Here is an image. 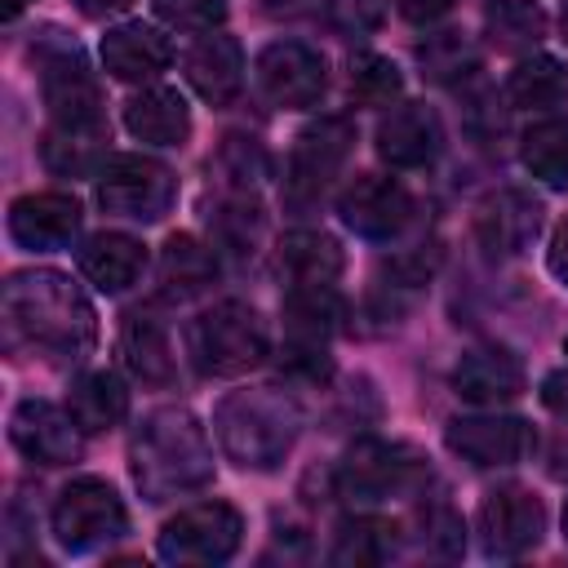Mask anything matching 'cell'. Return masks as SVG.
<instances>
[{
	"mask_svg": "<svg viewBox=\"0 0 568 568\" xmlns=\"http://www.w3.org/2000/svg\"><path fill=\"white\" fill-rule=\"evenodd\" d=\"M98 320L80 284L62 271H13L4 280V346L44 364H75L93 351Z\"/></svg>",
	"mask_w": 568,
	"mask_h": 568,
	"instance_id": "cell-1",
	"label": "cell"
},
{
	"mask_svg": "<svg viewBox=\"0 0 568 568\" xmlns=\"http://www.w3.org/2000/svg\"><path fill=\"white\" fill-rule=\"evenodd\" d=\"M129 466L146 501H169L213 479V444L191 408H160L138 426Z\"/></svg>",
	"mask_w": 568,
	"mask_h": 568,
	"instance_id": "cell-2",
	"label": "cell"
},
{
	"mask_svg": "<svg viewBox=\"0 0 568 568\" xmlns=\"http://www.w3.org/2000/svg\"><path fill=\"white\" fill-rule=\"evenodd\" d=\"M297 404L275 386H248L231 390L213 408V435L222 453L244 470H271L288 457L297 439Z\"/></svg>",
	"mask_w": 568,
	"mask_h": 568,
	"instance_id": "cell-3",
	"label": "cell"
},
{
	"mask_svg": "<svg viewBox=\"0 0 568 568\" xmlns=\"http://www.w3.org/2000/svg\"><path fill=\"white\" fill-rule=\"evenodd\" d=\"M266 324L244 302H217L186 324V355L204 377H240L266 359Z\"/></svg>",
	"mask_w": 568,
	"mask_h": 568,
	"instance_id": "cell-4",
	"label": "cell"
},
{
	"mask_svg": "<svg viewBox=\"0 0 568 568\" xmlns=\"http://www.w3.org/2000/svg\"><path fill=\"white\" fill-rule=\"evenodd\" d=\"M426 462L408 448V444H390V439H359L333 470V488L337 497H346L351 506H377L386 497H404L426 479Z\"/></svg>",
	"mask_w": 568,
	"mask_h": 568,
	"instance_id": "cell-5",
	"label": "cell"
},
{
	"mask_svg": "<svg viewBox=\"0 0 568 568\" xmlns=\"http://www.w3.org/2000/svg\"><path fill=\"white\" fill-rule=\"evenodd\" d=\"M31 53L40 67V89H44V106H49L53 124H106L102 120V89H98L75 40H67L62 31L49 27Z\"/></svg>",
	"mask_w": 568,
	"mask_h": 568,
	"instance_id": "cell-6",
	"label": "cell"
},
{
	"mask_svg": "<svg viewBox=\"0 0 568 568\" xmlns=\"http://www.w3.org/2000/svg\"><path fill=\"white\" fill-rule=\"evenodd\" d=\"M178 200V178L151 155H111L98 169V204L129 222H160Z\"/></svg>",
	"mask_w": 568,
	"mask_h": 568,
	"instance_id": "cell-7",
	"label": "cell"
},
{
	"mask_svg": "<svg viewBox=\"0 0 568 568\" xmlns=\"http://www.w3.org/2000/svg\"><path fill=\"white\" fill-rule=\"evenodd\" d=\"M129 532V510L124 501L115 497V488L98 475H84V479H71L58 501H53V537L84 555V550H98L115 537Z\"/></svg>",
	"mask_w": 568,
	"mask_h": 568,
	"instance_id": "cell-8",
	"label": "cell"
},
{
	"mask_svg": "<svg viewBox=\"0 0 568 568\" xmlns=\"http://www.w3.org/2000/svg\"><path fill=\"white\" fill-rule=\"evenodd\" d=\"M351 146H355V124L346 115H320L311 120L293 151H288V169H284V195L293 204H311L320 200L333 178L346 169L351 160Z\"/></svg>",
	"mask_w": 568,
	"mask_h": 568,
	"instance_id": "cell-9",
	"label": "cell"
},
{
	"mask_svg": "<svg viewBox=\"0 0 568 568\" xmlns=\"http://www.w3.org/2000/svg\"><path fill=\"white\" fill-rule=\"evenodd\" d=\"M244 519L226 501H200L178 510L160 528V559L169 564H226L240 550Z\"/></svg>",
	"mask_w": 568,
	"mask_h": 568,
	"instance_id": "cell-10",
	"label": "cell"
},
{
	"mask_svg": "<svg viewBox=\"0 0 568 568\" xmlns=\"http://www.w3.org/2000/svg\"><path fill=\"white\" fill-rule=\"evenodd\" d=\"M257 89L266 93V102L275 106H288V111H302V106H315L324 98V84H328V67L324 58L302 44V40H275L257 53Z\"/></svg>",
	"mask_w": 568,
	"mask_h": 568,
	"instance_id": "cell-11",
	"label": "cell"
},
{
	"mask_svg": "<svg viewBox=\"0 0 568 568\" xmlns=\"http://www.w3.org/2000/svg\"><path fill=\"white\" fill-rule=\"evenodd\" d=\"M475 532L484 555L497 559H515L524 550H532L546 532V510L528 488H497L484 497L479 515H475Z\"/></svg>",
	"mask_w": 568,
	"mask_h": 568,
	"instance_id": "cell-12",
	"label": "cell"
},
{
	"mask_svg": "<svg viewBox=\"0 0 568 568\" xmlns=\"http://www.w3.org/2000/svg\"><path fill=\"white\" fill-rule=\"evenodd\" d=\"M342 222L364 235V240H390L413 222V195L404 191V182L382 178V173H359L342 200H337Z\"/></svg>",
	"mask_w": 568,
	"mask_h": 568,
	"instance_id": "cell-13",
	"label": "cell"
},
{
	"mask_svg": "<svg viewBox=\"0 0 568 568\" xmlns=\"http://www.w3.org/2000/svg\"><path fill=\"white\" fill-rule=\"evenodd\" d=\"M448 453H457L470 466H515L532 453L537 435L524 417H453L444 426Z\"/></svg>",
	"mask_w": 568,
	"mask_h": 568,
	"instance_id": "cell-14",
	"label": "cell"
},
{
	"mask_svg": "<svg viewBox=\"0 0 568 568\" xmlns=\"http://www.w3.org/2000/svg\"><path fill=\"white\" fill-rule=\"evenodd\" d=\"M80 435L84 430L75 426V417L49 399H22L9 417V439L40 466H71L80 457Z\"/></svg>",
	"mask_w": 568,
	"mask_h": 568,
	"instance_id": "cell-15",
	"label": "cell"
},
{
	"mask_svg": "<svg viewBox=\"0 0 568 568\" xmlns=\"http://www.w3.org/2000/svg\"><path fill=\"white\" fill-rule=\"evenodd\" d=\"M541 231V204L528 191H493L475 209V240L488 257H515L524 253Z\"/></svg>",
	"mask_w": 568,
	"mask_h": 568,
	"instance_id": "cell-16",
	"label": "cell"
},
{
	"mask_svg": "<svg viewBox=\"0 0 568 568\" xmlns=\"http://www.w3.org/2000/svg\"><path fill=\"white\" fill-rule=\"evenodd\" d=\"M444 124L426 102H399L377 124V155L390 169H422L439 155Z\"/></svg>",
	"mask_w": 568,
	"mask_h": 568,
	"instance_id": "cell-17",
	"label": "cell"
},
{
	"mask_svg": "<svg viewBox=\"0 0 568 568\" xmlns=\"http://www.w3.org/2000/svg\"><path fill=\"white\" fill-rule=\"evenodd\" d=\"M80 231V204L75 195L62 191H40V195H18L9 204V235L22 248L49 253V248H67Z\"/></svg>",
	"mask_w": 568,
	"mask_h": 568,
	"instance_id": "cell-18",
	"label": "cell"
},
{
	"mask_svg": "<svg viewBox=\"0 0 568 568\" xmlns=\"http://www.w3.org/2000/svg\"><path fill=\"white\" fill-rule=\"evenodd\" d=\"M182 75L186 84L209 102V106H226L240 98L244 89V53L231 36H213L204 31L186 53H182Z\"/></svg>",
	"mask_w": 568,
	"mask_h": 568,
	"instance_id": "cell-19",
	"label": "cell"
},
{
	"mask_svg": "<svg viewBox=\"0 0 568 568\" xmlns=\"http://www.w3.org/2000/svg\"><path fill=\"white\" fill-rule=\"evenodd\" d=\"M453 390L479 408H497L524 395V364L506 346H475L453 368Z\"/></svg>",
	"mask_w": 568,
	"mask_h": 568,
	"instance_id": "cell-20",
	"label": "cell"
},
{
	"mask_svg": "<svg viewBox=\"0 0 568 568\" xmlns=\"http://www.w3.org/2000/svg\"><path fill=\"white\" fill-rule=\"evenodd\" d=\"M173 62V44L151 22H120L102 36V67L115 80H151Z\"/></svg>",
	"mask_w": 568,
	"mask_h": 568,
	"instance_id": "cell-21",
	"label": "cell"
},
{
	"mask_svg": "<svg viewBox=\"0 0 568 568\" xmlns=\"http://www.w3.org/2000/svg\"><path fill=\"white\" fill-rule=\"evenodd\" d=\"M124 129L151 146H182L191 138V111L178 89H142L124 102Z\"/></svg>",
	"mask_w": 568,
	"mask_h": 568,
	"instance_id": "cell-22",
	"label": "cell"
},
{
	"mask_svg": "<svg viewBox=\"0 0 568 568\" xmlns=\"http://www.w3.org/2000/svg\"><path fill=\"white\" fill-rule=\"evenodd\" d=\"M80 271L93 288L102 293H124L142 280L146 271V244L120 231H102L80 248Z\"/></svg>",
	"mask_w": 568,
	"mask_h": 568,
	"instance_id": "cell-23",
	"label": "cell"
},
{
	"mask_svg": "<svg viewBox=\"0 0 568 568\" xmlns=\"http://www.w3.org/2000/svg\"><path fill=\"white\" fill-rule=\"evenodd\" d=\"M120 355H124V368L138 382H146V386H169L178 377L169 333H164V324L151 311H129L124 315V324H120Z\"/></svg>",
	"mask_w": 568,
	"mask_h": 568,
	"instance_id": "cell-24",
	"label": "cell"
},
{
	"mask_svg": "<svg viewBox=\"0 0 568 568\" xmlns=\"http://www.w3.org/2000/svg\"><path fill=\"white\" fill-rule=\"evenodd\" d=\"M280 275L288 280V288H311V284H333L346 266L342 244L324 231H288L280 240Z\"/></svg>",
	"mask_w": 568,
	"mask_h": 568,
	"instance_id": "cell-25",
	"label": "cell"
},
{
	"mask_svg": "<svg viewBox=\"0 0 568 568\" xmlns=\"http://www.w3.org/2000/svg\"><path fill=\"white\" fill-rule=\"evenodd\" d=\"M280 315H284L288 342L328 346V337H333V333L342 328V320H346V302L337 297L333 284H311V288H288Z\"/></svg>",
	"mask_w": 568,
	"mask_h": 568,
	"instance_id": "cell-26",
	"label": "cell"
},
{
	"mask_svg": "<svg viewBox=\"0 0 568 568\" xmlns=\"http://www.w3.org/2000/svg\"><path fill=\"white\" fill-rule=\"evenodd\" d=\"M106 124H49L44 138H40V160L53 169V173H67V178H89L98 173L106 160Z\"/></svg>",
	"mask_w": 568,
	"mask_h": 568,
	"instance_id": "cell-27",
	"label": "cell"
},
{
	"mask_svg": "<svg viewBox=\"0 0 568 568\" xmlns=\"http://www.w3.org/2000/svg\"><path fill=\"white\" fill-rule=\"evenodd\" d=\"M67 413L75 417V426L84 435H98V430H111L124 422L129 413V390L120 382V373L111 368H93L84 377L71 382V395H67Z\"/></svg>",
	"mask_w": 568,
	"mask_h": 568,
	"instance_id": "cell-28",
	"label": "cell"
},
{
	"mask_svg": "<svg viewBox=\"0 0 568 568\" xmlns=\"http://www.w3.org/2000/svg\"><path fill=\"white\" fill-rule=\"evenodd\" d=\"M217 275V253L213 244H200L195 235L178 231L164 240V253H160V284H164V297H195L213 284Z\"/></svg>",
	"mask_w": 568,
	"mask_h": 568,
	"instance_id": "cell-29",
	"label": "cell"
},
{
	"mask_svg": "<svg viewBox=\"0 0 568 568\" xmlns=\"http://www.w3.org/2000/svg\"><path fill=\"white\" fill-rule=\"evenodd\" d=\"M506 98L510 106H524V111H555L568 102V67L550 53H532L510 71Z\"/></svg>",
	"mask_w": 568,
	"mask_h": 568,
	"instance_id": "cell-30",
	"label": "cell"
},
{
	"mask_svg": "<svg viewBox=\"0 0 568 568\" xmlns=\"http://www.w3.org/2000/svg\"><path fill=\"white\" fill-rule=\"evenodd\" d=\"M524 169L546 186H568V115L537 120L519 146Z\"/></svg>",
	"mask_w": 568,
	"mask_h": 568,
	"instance_id": "cell-31",
	"label": "cell"
},
{
	"mask_svg": "<svg viewBox=\"0 0 568 568\" xmlns=\"http://www.w3.org/2000/svg\"><path fill=\"white\" fill-rule=\"evenodd\" d=\"M484 31H488V44L493 49H501V53H528L546 36V13L532 0H497L488 9V18H484Z\"/></svg>",
	"mask_w": 568,
	"mask_h": 568,
	"instance_id": "cell-32",
	"label": "cell"
},
{
	"mask_svg": "<svg viewBox=\"0 0 568 568\" xmlns=\"http://www.w3.org/2000/svg\"><path fill=\"white\" fill-rule=\"evenodd\" d=\"M209 231L213 244L226 253H248L262 235V204L253 200V191H226L217 200V209L209 213Z\"/></svg>",
	"mask_w": 568,
	"mask_h": 568,
	"instance_id": "cell-33",
	"label": "cell"
},
{
	"mask_svg": "<svg viewBox=\"0 0 568 568\" xmlns=\"http://www.w3.org/2000/svg\"><path fill=\"white\" fill-rule=\"evenodd\" d=\"M395 528L386 524V519H346L342 528H337V537H333V550H328V559L333 564H382L386 555H390V546H395V537H390Z\"/></svg>",
	"mask_w": 568,
	"mask_h": 568,
	"instance_id": "cell-34",
	"label": "cell"
},
{
	"mask_svg": "<svg viewBox=\"0 0 568 568\" xmlns=\"http://www.w3.org/2000/svg\"><path fill=\"white\" fill-rule=\"evenodd\" d=\"M209 169L222 178L226 191H253L257 178H266L271 160H266V151H262L253 138L231 133V138H222V146H217V155L209 160Z\"/></svg>",
	"mask_w": 568,
	"mask_h": 568,
	"instance_id": "cell-35",
	"label": "cell"
},
{
	"mask_svg": "<svg viewBox=\"0 0 568 568\" xmlns=\"http://www.w3.org/2000/svg\"><path fill=\"white\" fill-rule=\"evenodd\" d=\"M417 62H422V75H430L439 84H453V80H462L479 67V53L470 49V40L462 31H439L417 49Z\"/></svg>",
	"mask_w": 568,
	"mask_h": 568,
	"instance_id": "cell-36",
	"label": "cell"
},
{
	"mask_svg": "<svg viewBox=\"0 0 568 568\" xmlns=\"http://www.w3.org/2000/svg\"><path fill=\"white\" fill-rule=\"evenodd\" d=\"M404 89V75L382 53H355L351 58V98L364 106H390Z\"/></svg>",
	"mask_w": 568,
	"mask_h": 568,
	"instance_id": "cell-37",
	"label": "cell"
},
{
	"mask_svg": "<svg viewBox=\"0 0 568 568\" xmlns=\"http://www.w3.org/2000/svg\"><path fill=\"white\" fill-rule=\"evenodd\" d=\"M151 9L173 31H200V36L226 18V0H151Z\"/></svg>",
	"mask_w": 568,
	"mask_h": 568,
	"instance_id": "cell-38",
	"label": "cell"
},
{
	"mask_svg": "<svg viewBox=\"0 0 568 568\" xmlns=\"http://www.w3.org/2000/svg\"><path fill=\"white\" fill-rule=\"evenodd\" d=\"M422 541H426V550H435V555H462V546H466L462 515H457L453 506H430V510L422 515Z\"/></svg>",
	"mask_w": 568,
	"mask_h": 568,
	"instance_id": "cell-39",
	"label": "cell"
},
{
	"mask_svg": "<svg viewBox=\"0 0 568 568\" xmlns=\"http://www.w3.org/2000/svg\"><path fill=\"white\" fill-rule=\"evenodd\" d=\"M541 404L555 413V417H568V373H546L541 377Z\"/></svg>",
	"mask_w": 568,
	"mask_h": 568,
	"instance_id": "cell-40",
	"label": "cell"
},
{
	"mask_svg": "<svg viewBox=\"0 0 568 568\" xmlns=\"http://www.w3.org/2000/svg\"><path fill=\"white\" fill-rule=\"evenodd\" d=\"M395 9L408 22H435V18H444L453 9V0H395Z\"/></svg>",
	"mask_w": 568,
	"mask_h": 568,
	"instance_id": "cell-41",
	"label": "cell"
},
{
	"mask_svg": "<svg viewBox=\"0 0 568 568\" xmlns=\"http://www.w3.org/2000/svg\"><path fill=\"white\" fill-rule=\"evenodd\" d=\"M546 262H550V275L568 288V217L555 226V235H550V253H546Z\"/></svg>",
	"mask_w": 568,
	"mask_h": 568,
	"instance_id": "cell-42",
	"label": "cell"
},
{
	"mask_svg": "<svg viewBox=\"0 0 568 568\" xmlns=\"http://www.w3.org/2000/svg\"><path fill=\"white\" fill-rule=\"evenodd\" d=\"M546 470H550L555 479H568V430L550 439V453H546Z\"/></svg>",
	"mask_w": 568,
	"mask_h": 568,
	"instance_id": "cell-43",
	"label": "cell"
},
{
	"mask_svg": "<svg viewBox=\"0 0 568 568\" xmlns=\"http://www.w3.org/2000/svg\"><path fill=\"white\" fill-rule=\"evenodd\" d=\"M133 0H75V9L84 18H111V13H124Z\"/></svg>",
	"mask_w": 568,
	"mask_h": 568,
	"instance_id": "cell-44",
	"label": "cell"
},
{
	"mask_svg": "<svg viewBox=\"0 0 568 568\" xmlns=\"http://www.w3.org/2000/svg\"><path fill=\"white\" fill-rule=\"evenodd\" d=\"M27 9V0H4V18H18Z\"/></svg>",
	"mask_w": 568,
	"mask_h": 568,
	"instance_id": "cell-45",
	"label": "cell"
},
{
	"mask_svg": "<svg viewBox=\"0 0 568 568\" xmlns=\"http://www.w3.org/2000/svg\"><path fill=\"white\" fill-rule=\"evenodd\" d=\"M559 31H564V44H568V0H564V13H559Z\"/></svg>",
	"mask_w": 568,
	"mask_h": 568,
	"instance_id": "cell-46",
	"label": "cell"
},
{
	"mask_svg": "<svg viewBox=\"0 0 568 568\" xmlns=\"http://www.w3.org/2000/svg\"><path fill=\"white\" fill-rule=\"evenodd\" d=\"M564 537H568V506H564Z\"/></svg>",
	"mask_w": 568,
	"mask_h": 568,
	"instance_id": "cell-47",
	"label": "cell"
},
{
	"mask_svg": "<svg viewBox=\"0 0 568 568\" xmlns=\"http://www.w3.org/2000/svg\"><path fill=\"white\" fill-rule=\"evenodd\" d=\"M564 351H568V342H564Z\"/></svg>",
	"mask_w": 568,
	"mask_h": 568,
	"instance_id": "cell-48",
	"label": "cell"
}]
</instances>
